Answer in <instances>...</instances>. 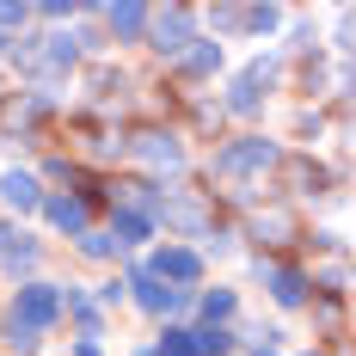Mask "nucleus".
I'll return each mask as SVG.
<instances>
[{
	"label": "nucleus",
	"mask_w": 356,
	"mask_h": 356,
	"mask_svg": "<svg viewBox=\"0 0 356 356\" xmlns=\"http://www.w3.org/2000/svg\"><path fill=\"white\" fill-rule=\"evenodd\" d=\"M147 49H160V56H184L191 43H197V19L184 13V6H160V13H147Z\"/></svg>",
	"instance_id": "nucleus-1"
},
{
	"label": "nucleus",
	"mask_w": 356,
	"mask_h": 356,
	"mask_svg": "<svg viewBox=\"0 0 356 356\" xmlns=\"http://www.w3.org/2000/svg\"><path fill=\"white\" fill-rule=\"evenodd\" d=\"M264 166H277V142L270 136H240V142H227L215 154V172L221 178H252V172H264Z\"/></svg>",
	"instance_id": "nucleus-2"
},
{
	"label": "nucleus",
	"mask_w": 356,
	"mask_h": 356,
	"mask_svg": "<svg viewBox=\"0 0 356 356\" xmlns=\"http://www.w3.org/2000/svg\"><path fill=\"white\" fill-rule=\"evenodd\" d=\"M19 325H31V332H49V325L62 320V289L56 283H25L13 295V307H6Z\"/></svg>",
	"instance_id": "nucleus-3"
},
{
	"label": "nucleus",
	"mask_w": 356,
	"mask_h": 356,
	"mask_svg": "<svg viewBox=\"0 0 356 356\" xmlns=\"http://www.w3.org/2000/svg\"><path fill=\"white\" fill-rule=\"evenodd\" d=\"M270 86H277V56H258L246 74H234V86H227V111L252 117V111L270 99Z\"/></svg>",
	"instance_id": "nucleus-4"
},
{
	"label": "nucleus",
	"mask_w": 356,
	"mask_h": 356,
	"mask_svg": "<svg viewBox=\"0 0 356 356\" xmlns=\"http://www.w3.org/2000/svg\"><path fill=\"white\" fill-rule=\"evenodd\" d=\"M129 295H136V307H142V314H154V320H172V314H184V307H191V289H166V283H154L142 264L129 270Z\"/></svg>",
	"instance_id": "nucleus-5"
},
{
	"label": "nucleus",
	"mask_w": 356,
	"mask_h": 356,
	"mask_svg": "<svg viewBox=\"0 0 356 356\" xmlns=\"http://www.w3.org/2000/svg\"><path fill=\"white\" fill-rule=\"evenodd\" d=\"M142 270L154 277V283H166V289H191L197 277H203V258H197L191 246H160Z\"/></svg>",
	"instance_id": "nucleus-6"
},
{
	"label": "nucleus",
	"mask_w": 356,
	"mask_h": 356,
	"mask_svg": "<svg viewBox=\"0 0 356 356\" xmlns=\"http://www.w3.org/2000/svg\"><path fill=\"white\" fill-rule=\"evenodd\" d=\"M136 160L154 166V172H178L184 166V142L172 129H147V136H136Z\"/></svg>",
	"instance_id": "nucleus-7"
},
{
	"label": "nucleus",
	"mask_w": 356,
	"mask_h": 356,
	"mask_svg": "<svg viewBox=\"0 0 356 356\" xmlns=\"http://www.w3.org/2000/svg\"><path fill=\"white\" fill-rule=\"evenodd\" d=\"M0 203H6V209H19V215L43 209V184H37V172L6 166V172H0Z\"/></svg>",
	"instance_id": "nucleus-8"
},
{
	"label": "nucleus",
	"mask_w": 356,
	"mask_h": 356,
	"mask_svg": "<svg viewBox=\"0 0 356 356\" xmlns=\"http://www.w3.org/2000/svg\"><path fill=\"white\" fill-rule=\"evenodd\" d=\"M99 19L111 25L117 43H142V37H147V6H136V0H123V6L111 0V6H99Z\"/></svg>",
	"instance_id": "nucleus-9"
},
{
	"label": "nucleus",
	"mask_w": 356,
	"mask_h": 356,
	"mask_svg": "<svg viewBox=\"0 0 356 356\" xmlns=\"http://www.w3.org/2000/svg\"><path fill=\"white\" fill-rule=\"evenodd\" d=\"M43 215H49V227H62L74 240L92 227V203H86V197H43Z\"/></svg>",
	"instance_id": "nucleus-10"
},
{
	"label": "nucleus",
	"mask_w": 356,
	"mask_h": 356,
	"mask_svg": "<svg viewBox=\"0 0 356 356\" xmlns=\"http://www.w3.org/2000/svg\"><path fill=\"white\" fill-rule=\"evenodd\" d=\"M258 277H264V289L277 295V307H301V301H307V277L289 270V264H258Z\"/></svg>",
	"instance_id": "nucleus-11"
},
{
	"label": "nucleus",
	"mask_w": 356,
	"mask_h": 356,
	"mask_svg": "<svg viewBox=\"0 0 356 356\" xmlns=\"http://www.w3.org/2000/svg\"><path fill=\"white\" fill-rule=\"evenodd\" d=\"M0 264L19 277V270H37V246L25 227H13V221H0Z\"/></svg>",
	"instance_id": "nucleus-12"
},
{
	"label": "nucleus",
	"mask_w": 356,
	"mask_h": 356,
	"mask_svg": "<svg viewBox=\"0 0 356 356\" xmlns=\"http://www.w3.org/2000/svg\"><path fill=\"white\" fill-rule=\"evenodd\" d=\"M147 234H154V221L136 209H123V203H111V246L117 252H129V246H142Z\"/></svg>",
	"instance_id": "nucleus-13"
},
{
	"label": "nucleus",
	"mask_w": 356,
	"mask_h": 356,
	"mask_svg": "<svg viewBox=\"0 0 356 356\" xmlns=\"http://www.w3.org/2000/svg\"><path fill=\"white\" fill-rule=\"evenodd\" d=\"M178 68H184V80H209V74L221 68V43H215V37H197V43L178 56Z\"/></svg>",
	"instance_id": "nucleus-14"
},
{
	"label": "nucleus",
	"mask_w": 356,
	"mask_h": 356,
	"mask_svg": "<svg viewBox=\"0 0 356 356\" xmlns=\"http://www.w3.org/2000/svg\"><path fill=\"white\" fill-rule=\"evenodd\" d=\"M62 314H74L86 338H99V332H105V314H99V307H92V301H86L80 289H62Z\"/></svg>",
	"instance_id": "nucleus-15"
},
{
	"label": "nucleus",
	"mask_w": 356,
	"mask_h": 356,
	"mask_svg": "<svg viewBox=\"0 0 356 356\" xmlns=\"http://www.w3.org/2000/svg\"><path fill=\"white\" fill-rule=\"evenodd\" d=\"M234 307H240L234 289H209V295H197V314H203L209 325H227V320H234Z\"/></svg>",
	"instance_id": "nucleus-16"
},
{
	"label": "nucleus",
	"mask_w": 356,
	"mask_h": 356,
	"mask_svg": "<svg viewBox=\"0 0 356 356\" xmlns=\"http://www.w3.org/2000/svg\"><path fill=\"white\" fill-rule=\"evenodd\" d=\"M252 234H258L264 246H283L289 234H295V221H289V215H258V221H252Z\"/></svg>",
	"instance_id": "nucleus-17"
},
{
	"label": "nucleus",
	"mask_w": 356,
	"mask_h": 356,
	"mask_svg": "<svg viewBox=\"0 0 356 356\" xmlns=\"http://www.w3.org/2000/svg\"><path fill=\"white\" fill-rule=\"evenodd\" d=\"M0 332H6V350H19V356H31L37 344H43V332H31V325H19L13 314H6V325H0Z\"/></svg>",
	"instance_id": "nucleus-18"
},
{
	"label": "nucleus",
	"mask_w": 356,
	"mask_h": 356,
	"mask_svg": "<svg viewBox=\"0 0 356 356\" xmlns=\"http://www.w3.org/2000/svg\"><path fill=\"white\" fill-rule=\"evenodd\" d=\"M227 344H234V338H227L221 325H203V332H191V350H197V356H227Z\"/></svg>",
	"instance_id": "nucleus-19"
},
{
	"label": "nucleus",
	"mask_w": 356,
	"mask_h": 356,
	"mask_svg": "<svg viewBox=\"0 0 356 356\" xmlns=\"http://www.w3.org/2000/svg\"><path fill=\"white\" fill-rule=\"evenodd\" d=\"M240 25H246V31H277L283 13H277V6H240Z\"/></svg>",
	"instance_id": "nucleus-20"
},
{
	"label": "nucleus",
	"mask_w": 356,
	"mask_h": 356,
	"mask_svg": "<svg viewBox=\"0 0 356 356\" xmlns=\"http://www.w3.org/2000/svg\"><path fill=\"white\" fill-rule=\"evenodd\" d=\"M154 356H197L191 350V332H184V325H166V338L154 344Z\"/></svg>",
	"instance_id": "nucleus-21"
},
{
	"label": "nucleus",
	"mask_w": 356,
	"mask_h": 356,
	"mask_svg": "<svg viewBox=\"0 0 356 356\" xmlns=\"http://www.w3.org/2000/svg\"><path fill=\"white\" fill-rule=\"evenodd\" d=\"M86 80H92V99H111V92H123V68H117V74H111V68H92Z\"/></svg>",
	"instance_id": "nucleus-22"
},
{
	"label": "nucleus",
	"mask_w": 356,
	"mask_h": 356,
	"mask_svg": "<svg viewBox=\"0 0 356 356\" xmlns=\"http://www.w3.org/2000/svg\"><path fill=\"white\" fill-rule=\"evenodd\" d=\"M80 252H86V258H117L111 234H99V227H86V234H80Z\"/></svg>",
	"instance_id": "nucleus-23"
},
{
	"label": "nucleus",
	"mask_w": 356,
	"mask_h": 356,
	"mask_svg": "<svg viewBox=\"0 0 356 356\" xmlns=\"http://www.w3.org/2000/svg\"><path fill=\"white\" fill-rule=\"evenodd\" d=\"M289 178H295V184H314V197H320V184H325V172L314 160H289Z\"/></svg>",
	"instance_id": "nucleus-24"
},
{
	"label": "nucleus",
	"mask_w": 356,
	"mask_h": 356,
	"mask_svg": "<svg viewBox=\"0 0 356 356\" xmlns=\"http://www.w3.org/2000/svg\"><path fill=\"white\" fill-rule=\"evenodd\" d=\"M25 19H31V6H19V0H0V31H25Z\"/></svg>",
	"instance_id": "nucleus-25"
},
{
	"label": "nucleus",
	"mask_w": 356,
	"mask_h": 356,
	"mask_svg": "<svg viewBox=\"0 0 356 356\" xmlns=\"http://www.w3.org/2000/svg\"><path fill=\"white\" fill-rule=\"evenodd\" d=\"M209 25H215V31H240V6H215Z\"/></svg>",
	"instance_id": "nucleus-26"
},
{
	"label": "nucleus",
	"mask_w": 356,
	"mask_h": 356,
	"mask_svg": "<svg viewBox=\"0 0 356 356\" xmlns=\"http://www.w3.org/2000/svg\"><path fill=\"white\" fill-rule=\"evenodd\" d=\"M37 19H49V25H56V19H74V13H80V6H62V0H49V6H31Z\"/></svg>",
	"instance_id": "nucleus-27"
},
{
	"label": "nucleus",
	"mask_w": 356,
	"mask_h": 356,
	"mask_svg": "<svg viewBox=\"0 0 356 356\" xmlns=\"http://www.w3.org/2000/svg\"><path fill=\"white\" fill-rule=\"evenodd\" d=\"M0 62H19V31H0Z\"/></svg>",
	"instance_id": "nucleus-28"
},
{
	"label": "nucleus",
	"mask_w": 356,
	"mask_h": 356,
	"mask_svg": "<svg viewBox=\"0 0 356 356\" xmlns=\"http://www.w3.org/2000/svg\"><path fill=\"white\" fill-rule=\"evenodd\" d=\"M123 295H129V283H105V289H99V301H105V307H117Z\"/></svg>",
	"instance_id": "nucleus-29"
},
{
	"label": "nucleus",
	"mask_w": 356,
	"mask_h": 356,
	"mask_svg": "<svg viewBox=\"0 0 356 356\" xmlns=\"http://www.w3.org/2000/svg\"><path fill=\"white\" fill-rule=\"evenodd\" d=\"M74 356H105V350H99L92 338H80V344H74Z\"/></svg>",
	"instance_id": "nucleus-30"
},
{
	"label": "nucleus",
	"mask_w": 356,
	"mask_h": 356,
	"mask_svg": "<svg viewBox=\"0 0 356 356\" xmlns=\"http://www.w3.org/2000/svg\"><path fill=\"white\" fill-rule=\"evenodd\" d=\"M136 356H154V344H142V350H136Z\"/></svg>",
	"instance_id": "nucleus-31"
},
{
	"label": "nucleus",
	"mask_w": 356,
	"mask_h": 356,
	"mask_svg": "<svg viewBox=\"0 0 356 356\" xmlns=\"http://www.w3.org/2000/svg\"><path fill=\"white\" fill-rule=\"evenodd\" d=\"M258 356H277V350H258Z\"/></svg>",
	"instance_id": "nucleus-32"
}]
</instances>
